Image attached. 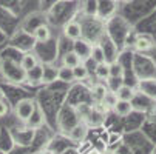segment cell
<instances>
[{
    "mask_svg": "<svg viewBox=\"0 0 156 154\" xmlns=\"http://www.w3.org/2000/svg\"><path fill=\"white\" fill-rule=\"evenodd\" d=\"M34 111H36V102L33 99H22L16 103V108H14L16 117L22 122H28Z\"/></svg>",
    "mask_w": 156,
    "mask_h": 154,
    "instance_id": "6da1fadb",
    "label": "cell"
},
{
    "mask_svg": "<svg viewBox=\"0 0 156 154\" xmlns=\"http://www.w3.org/2000/svg\"><path fill=\"white\" fill-rule=\"evenodd\" d=\"M91 46H93V45H90L87 40H83V39L80 37V39L74 40V43H73V51L79 56V59H80L82 62H85V60L90 59Z\"/></svg>",
    "mask_w": 156,
    "mask_h": 154,
    "instance_id": "7a4b0ae2",
    "label": "cell"
},
{
    "mask_svg": "<svg viewBox=\"0 0 156 154\" xmlns=\"http://www.w3.org/2000/svg\"><path fill=\"white\" fill-rule=\"evenodd\" d=\"M12 137L16 140V143L27 146L31 143V140L34 139V128H22V129H16L12 133Z\"/></svg>",
    "mask_w": 156,
    "mask_h": 154,
    "instance_id": "3957f363",
    "label": "cell"
},
{
    "mask_svg": "<svg viewBox=\"0 0 156 154\" xmlns=\"http://www.w3.org/2000/svg\"><path fill=\"white\" fill-rule=\"evenodd\" d=\"M63 36L74 42L82 37V26L77 22H68V23L63 25Z\"/></svg>",
    "mask_w": 156,
    "mask_h": 154,
    "instance_id": "277c9868",
    "label": "cell"
},
{
    "mask_svg": "<svg viewBox=\"0 0 156 154\" xmlns=\"http://www.w3.org/2000/svg\"><path fill=\"white\" fill-rule=\"evenodd\" d=\"M139 91L147 96L151 100H156V80L154 79H145L139 82Z\"/></svg>",
    "mask_w": 156,
    "mask_h": 154,
    "instance_id": "5b68a950",
    "label": "cell"
},
{
    "mask_svg": "<svg viewBox=\"0 0 156 154\" xmlns=\"http://www.w3.org/2000/svg\"><path fill=\"white\" fill-rule=\"evenodd\" d=\"M87 133H88V126L85 123H77L68 131V137L74 142H82L87 137Z\"/></svg>",
    "mask_w": 156,
    "mask_h": 154,
    "instance_id": "8992f818",
    "label": "cell"
},
{
    "mask_svg": "<svg viewBox=\"0 0 156 154\" xmlns=\"http://www.w3.org/2000/svg\"><path fill=\"white\" fill-rule=\"evenodd\" d=\"M42 71H43V65H36V67H33L31 70L25 71V80L28 83H42Z\"/></svg>",
    "mask_w": 156,
    "mask_h": 154,
    "instance_id": "52a82bcc",
    "label": "cell"
},
{
    "mask_svg": "<svg viewBox=\"0 0 156 154\" xmlns=\"http://www.w3.org/2000/svg\"><path fill=\"white\" fill-rule=\"evenodd\" d=\"M113 111L119 116V117H127L133 113V105L128 100H118L116 105L113 106Z\"/></svg>",
    "mask_w": 156,
    "mask_h": 154,
    "instance_id": "ba28073f",
    "label": "cell"
},
{
    "mask_svg": "<svg viewBox=\"0 0 156 154\" xmlns=\"http://www.w3.org/2000/svg\"><path fill=\"white\" fill-rule=\"evenodd\" d=\"M115 93H116V96H118V100H128V102H133V99L136 97L135 88H131V86H128V85H121Z\"/></svg>",
    "mask_w": 156,
    "mask_h": 154,
    "instance_id": "9c48e42d",
    "label": "cell"
},
{
    "mask_svg": "<svg viewBox=\"0 0 156 154\" xmlns=\"http://www.w3.org/2000/svg\"><path fill=\"white\" fill-rule=\"evenodd\" d=\"M57 71L54 65H43V71H42V82L43 83H53L57 80Z\"/></svg>",
    "mask_w": 156,
    "mask_h": 154,
    "instance_id": "30bf717a",
    "label": "cell"
},
{
    "mask_svg": "<svg viewBox=\"0 0 156 154\" xmlns=\"http://www.w3.org/2000/svg\"><path fill=\"white\" fill-rule=\"evenodd\" d=\"M108 93V86L107 85H104V83H96V85H93V88H91V97H93V100L99 105L101 102H102V99H104V96Z\"/></svg>",
    "mask_w": 156,
    "mask_h": 154,
    "instance_id": "8fae6325",
    "label": "cell"
},
{
    "mask_svg": "<svg viewBox=\"0 0 156 154\" xmlns=\"http://www.w3.org/2000/svg\"><path fill=\"white\" fill-rule=\"evenodd\" d=\"M57 80L63 82V83H73L74 82V74H73V68H68L62 65L57 71Z\"/></svg>",
    "mask_w": 156,
    "mask_h": 154,
    "instance_id": "7c38bea8",
    "label": "cell"
},
{
    "mask_svg": "<svg viewBox=\"0 0 156 154\" xmlns=\"http://www.w3.org/2000/svg\"><path fill=\"white\" fill-rule=\"evenodd\" d=\"M79 63H82V60L79 59V56L74 51L65 53L63 57H62V65H65V67H68V68H74V67H77Z\"/></svg>",
    "mask_w": 156,
    "mask_h": 154,
    "instance_id": "4fadbf2b",
    "label": "cell"
},
{
    "mask_svg": "<svg viewBox=\"0 0 156 154\" xmlns=\"http://www.w3.org/2000/svg\"><path fill=\"white\" fill-rule=\"evenodd\" d=\"M50 37H51V31H50V28L47 25H40V26H37L34 29V39L37 42L45 43V42L50 40Z\"/></svg>",
    "mask_w": 156,
    "mask_h": 154,
    "instance_id": "5bb4252c",
    "label": "cell"
},
{
    "mask_svg": "<svg viewBox=\"0 0 156 154\" xmlns=\"http://www.w3.org/2000/svg\"><path fill=\"white\" fill-rule=\"evenodd\" d=\"M90 59L94 62V63H102V62H107V56H105V51L101 45H93L91 46V53H90Z\"/></svg>",
    "mask_w": 156,
    "mask_h": 154,
    "instance_id": "9a60e30c",
    "label": "cell"
},
{
    "mask_svg": "<svg viewBox=\"0 0 156 154\" xmlns=\"http://www.w3.org/2000/svg\"><path fill=\"white\" fill-rule=\"evenodd\" d=\"M94 74H96L98 79H101V80H107V79L110 77V63H108V62L96 63Z\"/></svg>",
    "mask_w": 156,
    "mask_h": 154,
    "instance_id": "2e32d148",
    "label": "cell"
},
{
    "mask_svg": "<svg viewBox=\"0 0 156 154\" xmlns=\"http://www.w3.org/2000/svg\"><path fill=\"white\" fill-rule=\"evenodd\" d=\"M83 11L90 17L98 15V12H99V0H85L83 2Z\"/></svg>",
    "mask_w": 156,
    "mask_h": 154,
    "instance_id": "e0dca14e",
    "label": "cell"
},
{
    "mask_svg": "<svg viewBox=\"0 0 156 154\" xmlns=\"http://www.w3.org/2000/svg\"><path fill=\"white\" fill-rule=\"evenodd\" d=\"M39 62H37V57L34 56V54H31V53H28V54H25L23 57H22V62H20V68L23 70V71H28V70H31L33 67H36Z\"/></svg>",
    "mask_w": 156,
    "mask_h": 154,
    "instance_id": "ac0fdd59",
    "label": "cell"
},
{
    "mask_svg": "<svg viewBox=\"0 0 156 154\" xmlns=\"http://www.w3.org/2000/svg\"><path fill=\"white\" fill-rule=\"evenodd\" d=\"M116 102H118V96H116V93L108 90V93L104 96V99H102V102H101L99 105H102V106L105 108V111H107V109H113V106L116 105Z\"/></svg>",
    "mask_w": 156,
    "mask_h": 154,
    "instance_id": "d6986e66",
    "label": "cell"
},
{
    "mask_svg": "<svg viewBox=\"0 0 156 154\" xmlns=\"http://www.w3.org/2000/svg\"><path fill=\"white\" fill-rule=\"evenodd\" d=\"M135 46H136L138 51H148V50L153 48V40L148 36H141V37H138Z\"/></svg>",
    "mask_w": 156,
    "mask_h": 154,
    "instance_id": "ffe728a7",
    "label": "cell"
},
{
    "mask_svg": "<svg viewBox=\"0 0 156 154\" xmlns=\"http://www.w3.org/2000/svg\"><path fill=\"white\" fill-rule=\"evenodd\" d=\"M73 74H74V80H85L88 77V68L85 67L83 62L73 68Z\"/></svg>",
    "mask_w": 156,
    "mask_h": 154,
    "instance_id": "44dd1931",
    "label": "cell"
},
{
    "mask_svg": "<svg viewBox=\"0 0 156 154\" xmlns=\"http://www.w3.org/2000/svg\"><path fill=\"white\" fill-rule=\"evenodd\" d=\"M110 77H124V67L119 62L110 63Z\"/></svg>",
    "mask_w": 156,
    "mask_h": 154,
    "instance_id": "7402d4cb",
    "label": "cell"
},
{
    "mask_svg": "<svg viewBox=\"0 0 156 154\" xmlns=\"http://www.w3.org/2000/svg\"><path fill=\"white\" fill-rule=\"evenodd\" d=\"M107 80H108V85H107V86H108L110 91H116L121 85H124V83H122L124 77H108Z\"/></svg>",
    "mask_w": 156,
    "mask_h": 154,
    "instance_id": "603a6c76",
    "label": "cell"
},
{
    "mask_svg": "<svg viewBox=\"0 0 156 154\" xmlns=\"http://www.w3.org/2000/svg\"><path fill=\"white\" fill-rule=\"evenodd\" d=\"M9 113V103L3 99V100H0V119L5 117L6 114Z\"/></svg>",
    "mask_w": 156,
    "mask_h": 154,
    "instance_id": "cb8c5ba5",
    "label": "cell"
},
{
    "mask_svg": "<svg viewBox=\"0 0 156 154\" xmlns=\"http://www.w3.org/2000/svg\"><path fill=\"white\" fill-rule=\"evenodd\" d=\"M121 139H122V134H121V133H111L107 143H108V145H115V143L121 142Z\"/></svg>",
    "mask_w": 156,
    "mask_h": 154,
    "instance_id": "d4e9b609",
    "label": "cell"
},
{
    "mask_svg": "<svg viewBox=\"0 0 156 154\" xmlns=\"http://www.w3.org/2000/svg\"><path fill=\"white\" fill-rule=\"evenodd\" d=\"M101 154H115V151H111V149H104V151H101Z\"/></svg>",
    "mask_w": 156,
    "mask_h": 154,
    "instance_id": "484cf974",
    "label": "cell"
},
{
    "mask_svg": "<svg viewBox=\"0 0 156 154\" xmlns=\"http://www.w3.org/2000/svg\"><path fill=\"white\" fill-rule=\"evenodd\" d=\"M5 99V93H3V90L0 88V100H3Z\"/></svg>",
    "mask_w": 156,
    "mask_h": 154,
    "instance_id": "4316f807",
    "label": "cell"
},
{
    "mask_svg": "<svg viewBox=\"0 0 156 154\" xmlns=\"http://www.w3.org/2000/svg\"><path fill=\"white\" fill-rule=\"evenodd\" d=\"M88 154H101V152H99V151H96V149H93L91 152H88Z\"/></svg>",
    "mask_w": 156,
    "mask_h": 154,
    "instance_id": "83f0119b",
    "label": "cell"
},
{
    "mask_svg": "<svg viewBox=\"0 0 156 154\" xmlns=\"http://www.w3.org/2000/svg\"><path fill=\"white\" fill-rule=\"evenodd\" d=\"M151 154H156V149H153V151H151Z\"/></svg>",
    "mask_w": 156,
    "mask_h": 154,
    "instance_id": "f1b7e54d",
    "label": "cell"
},
{
    "mask_svg": "<svg viewBox=\"0 0 156 154\" xmlns=\"http://www.w3.org/2000/svg\"><path fill=\"white\" fill-rule=\"evenodd\" d=\"M122 2H131V0H122Z\"/></svg>",
    "mask_w": 156,
    "mask_h": 154,
    "instance_id": "f546056e",
    "label": "cell"
},
{
    "mask_svg": "<svg viewBox=\"0 0 156 154\" xmlns=\"http://www.w3.org/2000/svg\"><path fill=\"white\" fill-rule=\"evenodd\" d=\"M66 2H70V0H66Z\"/></svg>",
    "mask_w": 156,
    "mask_h": 154,
    "instance_id": "4dcf8cb0",
    "label": "cell"
}]
</instances>
